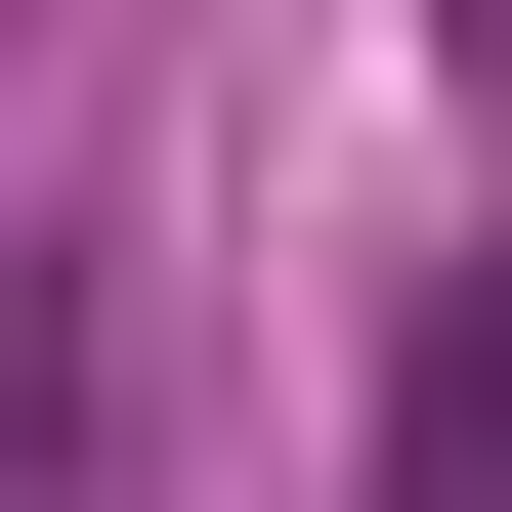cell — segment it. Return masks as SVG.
I'll use <instances>...</instances> for the list:
<instances>
[{
	"mask_svg": "<svg viewBox=\"0 0 512 512\" xmlns=\"http://www.w3.org/2000/svg\"><path fill=\"white\" fill-rule=\"evenodd\" d=\"M384 512H512V256H427V342H384Z\"/></svg>",
	"mask_w": 512,
	"mask_h": 512,
	"instance_id": "6da1fadb",
	"label": "cell"
}]
</instances>
